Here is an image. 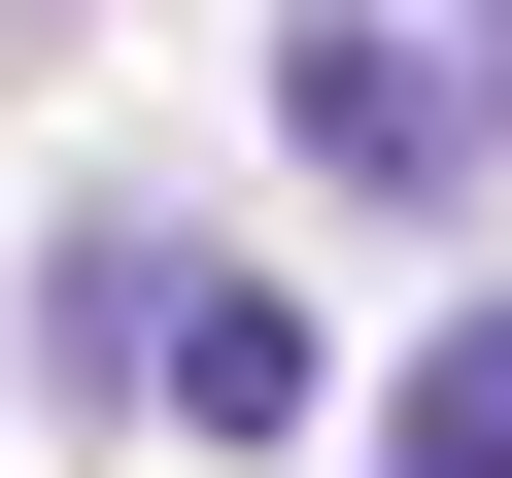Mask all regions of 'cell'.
<instances>
[{
  "mask_svg": "<svg viewBox=\"0 0 512 478\" xmlns=\"http://www.w3.org/2000/svg\"><path fill=\"white\" fill-rule=\"evenodd\" d=\"M274 103H308V171H342V205H478V171H512V69H478V35H376V0H308Z\"/></svg>",
  "mask_w": 512,
  "mask_h": 478,
  "instance_id": "6da1fadb",
  "label": "cell"
},
{
  "mask_svg": "<svg viewBox=\"0 0 512 478\" xmlns=\"http://www.w3.org/2000/svg\"><path fill=\"white\" fill-rule=\"evenodd\" d=\"M376 444H410V478H512V308H444V342H410V410H376Z\"/></svg>",
  "mask_w": 512,
  "mask_h": 478,
  "instance_id": "7a4b0ae2",
  "label": "cell"
}]
</instances>
